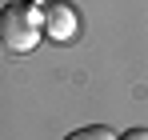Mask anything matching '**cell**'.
<instances>
[{
    "mask_svg": "<svg viewBox=\"0 0 148 140\" xmlns=\"http://www.w3.org/2000/svg\"><path fill=\"white\" fill-rule=\"evenodd\" d=\"M40 36H44V12L36 4L20 0V4H4L0 8V44L8 52L24 56V52H32L40 44Z\"/></svg>",
    "mask_w": 148,
    "mask_h": 140,
    "instance_id": "obj_1",
    "label": "cell"
},
{
    "mask_svg": "<svg viewBox=\"0 0 148 140\" xmlns=\"http://www.w3.org/2000/svg\"><path fill=\"white\" fill-rule=\"evenodd\" d=\"M40 12H44V36H52L56 44H68L76 36L80 20H76V8L68 0H48V4H40Z\"/></svg>",
    "mask_w": 148,
    "mask_h": 140,
    "instance_id": "obj_2",
    "label": "cell"
},
{
    "mask_svg": "<svg viewBox=\"0 0 148 140\" xmlns=\"http://www.w3.org/2000/svg\"><path fill=\"white\" fill-rule=\"evenodd\" d=\"M64 140H116V132H112V128H104V124H88V128L68 132Z\"/></svg>",
    "mask_w": 148,
    "mask_h": 140,
    "instance_id": "obj_3",
    "label": "cell"
},
{
    "mask_svg": "<svg viewBox=\"0 0 148 140\" xmlns=\"http://www.w3.org/2000/svg\"><path fill=\"white\" fill-rule=\"evenodd\" d=\"M116 140H148V128H128V132L116 136Z\"/></svg>",
    "mask_w": 148,
    "mask_h": 140,
    "instance_id": "obj_4",
    "label": "cell"
},
{
    "mask_svg": "<svg viewBox=\"0 0 148 140\" xmlns=\"http://www.w3.org/2000/svg\"><path fill=\"white\" fill-rule=\"evenodd\" d=\"M4 4H20V0H4Z\"/></svg>",
    "mask_w": 148,
    "mask_h": 140,
    "instance_id": "obj_5",
    "label": "cell"
}]
</instances>
